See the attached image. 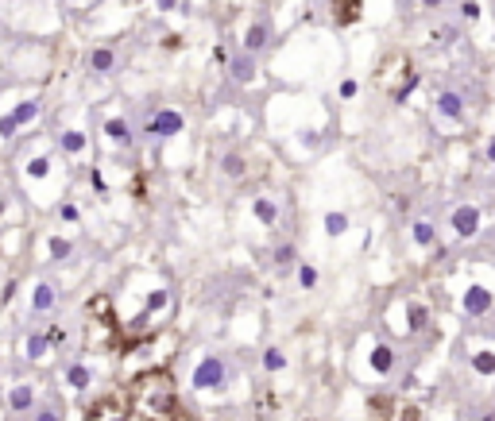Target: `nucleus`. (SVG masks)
Returning <instances> with one entry per match:
<instances>
[{
    "mask_svg": "<svg viewBox=\"0 0 495 421\" xmlns=\"http://www.w3.org/2000/svg\"><path fill=\"white\" fill-rule=\"evenodd\" d=\"M124 402L135 421H182V398L178 383L167 367H143L128 379Z\"/></svg>",
    "mask_w": 495,
    "mask_h": 421,
    "instance_id": "nucleus-1",
    "label": "nucleus"
},
{
    "mask_svg": "<svg viewBox=\"0 0 495 421\" xmlns=\"http://www.w3.org/2000/svg\"><path fill=\"white\" fill-rule=\"evenodd\" d=\"M120 337H124V325H120L117 309H112V297L109 294H93L85 302V352H117Z\"/></svg>",
    "mask_w": 495,
    "mask_h": 421,
    "instance_id": "nucleus-2",
    "label": "nucleus"
},
{
    "mask_svg": "<svg viewBox=\"0 0 495 421\" xmlns=\"http://www.w3.org/2000/svg\"><path fill=\"white\" fill-rule=\"evenodd\" d=\"M414 82H418V74H414L411 58H387L383 70H379V85H383L394 101H403L406 93L414 89Z\"/></svg>",
    "mask_w": 495,
    "mask_h": 421,
    "instance_id": "nucleus-3",
    "label": "nucleus"
},
{
    "mask_svg": "<svg viewBox=\"0 0 495 421\" xmlns=\"http://www.w3.org/2000/svg\"><path fill=\"white\" fill-rule=\"evenodd\" d=\"M371 421H422L418 410H414L411 402H403V398H371Z\"/></svg>",
    "mask_w": 495,
    "mask_h": 421,
    "instance_id": "nucleus-4",
    "label": "nucleus"
},
{
    "mask_svg": "<svg viewBox=\"0 0 495 421\" xmlns=\"http://www.w3.org/2000/svg\"><path fill=\"white\" fill-rule=\"evenodd\" d=\"M4 406H8L12 418H24V413H31L35 406H39V387L27 379H16L8 387V394H4Z\"/></svg>",
    "mask_w": 495,
    "mask_h": 421,
    "instance_id": "nucleus-5",
    "label": "nucleus"
},
{
    "mask_svg": "<svg viewBox=\"0 0 495 421\" xmlns=\"http://www.w3.org/2000/svg\"><path fill=\"white\" fill-rule=\"evenodd\" d=\"M54 340H51V332H27L24 337V348H20V355H24L31 367H47L54 360Z\"/></svg>",
    "mask_w": 495,
    "mask_h": 421,
    "instance_id": "nucleus-6",
    "label": "nucleus"
},
{
    "mask_svg": "<svg viewBox=\"0 0 495 421\" xmlns=\"http://www.w3.org/2000/svg\"><path fill=\"white\" fill-rule=\"evenodd\" d=\"M82 421H135V413L128 410L124 398H97L93 406H85Z\"/></svg>",
    "mask_w": 495,
    "mask_h": 421,
    "instance_id": "nucleus-7",
    "label": "nucleus"
},
{
    "mask_svg": "<svg viewBox=\"0 0 495 421\" xmlns=\"http://www.w3.org/2000/svg\"><path fill=\"white\" fill-rule=\"evenodd\" d=\"M54 170V155L51 151H35V155H27L24 163H20V178H24V186H43L47 178H51Z\"/></svg>",
    "mask_w": 495,
    "mask_h": 421,
    "instance_id": "nucleus-8",
    "label": "nucleus"
},
{
    "mask_svg": "<svg viewBox=\"0 0 495 421\" xmlns=\"http://www.w3.org/2000/svg\"><path fill=\"white\" fill-rule=\"evenodd\" d=\"M54 306H59V286H54V282H47V279L31 282V297H27V309H31L35 317H43V313H51Z\"/></svg>",
    "mask_w": 495,
    "mask_h": 421,
    "instance_id": "nucleus-9",
    "label": "nucleus"
},
{
    "mask_svg": "<svg viewBox=\"0 0 495 421\" xmlns=\"http://www.w3.org/2000/svg\"><path fill=\"white\" fill-rule=\"evenodd\" d=\"M74 256V239L70 236H43L39 239V259H47V263H62V259Z\"/></svg>",
    "mask_w": 495,
    "mask_h": 421,
    "instance_id": "nucleus-10",
    "label": "nucleus"
},
{
    "mask_svg": "<svg viewBox=\"0 0 495 421\" xmlns=\"http://www.w3.org/2000/svg\"><path fill=\"white\" fill-rule=\"evenodd\" d=\"M147 132H152V135H175V132H182V116H178L175 108H163V112L152 116Z\"/></svg>",
    "mask_w": 495,
    "mask_h": 421,
    "instance_id": "nucleus-11",
    "label": "nucleus"
},
{
    "mask_svg": "<svg viewBox=\"0 0 495 421\" xmlns=\"http://www.w3.org/2000/svg\"><path fill=\"white\" fill-rule=\"evenodd\" d=\"M62 383H66V390H74V394H85L93 383V371L89 364H70L66 371H62Z\"/></svg>",
    "mask_w": 495,
    "mask_h": 421,
    "instance_id": "nucleus-12",
    "label": "nucleus"
},
{
    "mask_svg": "<svg viewBox=\"0 0 495 421\" xmlns=\"http://www.w3.org/2000/svg\"><path fill=\"white\" fill-rule=\"evenodd\" d=\"M8 112H12V120H16L20 128H31L35 120H39L43 105H39V97H24V101H16V105L8 108Z\"/></svg>",
    "mask_w": 495,
    "mask_h": 421,
    "instance_id": "nucleus-13",
    "label": "nucleus"
},
{
    "mask_svg": "<svg viewBox=\"0 0 495 421\" xmlns=\"http://www.w3.org/2000/svg\"><path fill=\"white\" fill-rule=\"evenodd\" d=\"M333 4V20L337 24H356L360 20V12H364V0H329Z\"/></svg>",
    "mask_w": 495,
    "mask_h": 421,
    "instance_id": "nucleus-14",
    "label": "nucleus"
},
{
    "mask_svg": "<svg viewBox=\"0 0 495 421\" xmlns=\"http://www.w3.org/2000/svg\"><path fill=\"white\" fill-rule=\"evenodd\" d=\"M105 140L117 143V147H128L132 143V128H128V120H120V116H112V120H105Z\"/></svg>",
    "mask_w": 495,
    "mask_h": 421,
    "instance_id": "nucleus-15",
    "label": "nucleus"
},
{
    "mask_svg": "<svg viewBox=\"0 0 495 421\" xmlns=\"http://www.w3.org/2000/svg\"><path fill=\"white\" fill-rule=\"evenodd\" d=\"M59 143H62V155H85V151H89V135L77 132V128H66V132L59 135Z\"/></svg>",
    "mask_w": 495,
    "mask_h": 421,
    "instance_id": "nucleus-16",
    "label": "nucleus"
},
{
    "mask_svg": "<svg viewBox=\"0 0 495 421\" xmlns=\"http://www.w3.org/2000/svg\"><path fill=\"white\" fill-rule=\"evenodd\" d=\"M221 379H225V367H221L217 360H205V364L193 371V383H198V387H221Z\"/></svg>",
    "mask_w": 495,
    "mask_h": 421,
    "instance_id": "nucleus-17",
    "label": "nucleus"
},
{
    "mask_svg": "<svg viewBox=\"0 0 495 421\" xmlns=\"http://www.w3.org/2000/svg\"><path fill=\"white\" fill-rule=\"evenodd\" d=\"M476 221H480V213H476V209H457V213H453V228L457 232H461V236H472V232H476Z\"/></svg>",
    "mask_w": 495,
    "mask_h": 421,
    "instance_id": "nucleus-18",
    "label": "nucleus"
},
{
    "mask_svg": "<svg viewBox=\"0 0 495 421\" xmlns=\"http://www.w3.org/2000/svg\"><path fill=\"white\" fill-rule=\"evenodd\" d=\"M89 66H93V74H109V70L117 66V54H112L109 47H97L89 54Z\"/></svg>",
    "mask_w": 495,
    "mask_h": 421,
    "instance_id": "nucleus-19",
    "label": "nucleus"
},
{
    "mask_svg": "<svg viewBox=\"0 0 495 421\" xmlns=\"http://www.w3.org/2000/svg\"><path fill=\"white\" fill-rule=\"evenodd\" d=\"M27 421H66V418H62V410H59V406H51V402H39L31 413H27Z\"/></svg>",
    "mask_w": 495,
    "mask_h": 421,
    "instance_id": "nucleus-20",
    "label": "nucleus"
},
{
    "mask_svg": "<svg viewBox=\"0 0 495 421\" xmlns=\"http://www.w3.org/2000/svg\"><path fill=\"white\" fill-rule=\"evenodd\" d=\"M437 108H441V116H449V120H461V97L457 93H441V101H437Z\"/></svg>",
    "mask_w": 495,
    "mask_h": 421,
    "instance_id": "nucleus-21",
    "label": "nucleus"
},
{
    "mask_svg": "<svg viewBox=\"0 0 495 421\" xmlns=\"http://www.w3.org/2000/svg\"><path fill=\"white\" fill-rule=\"evenodd\" d=\"M24 132V128L12 120V112H0V143H8V140H16V135Z\"/></svg>",
    "mask_w": 495,
    "mask_h": 421,
    "instance_id": "nucleus-22",
    "label": "nucleus"
},
{
    "mask_svg": "<svg viewBox=\"0 0 495 421\" xmlns=\"http://www.w3.org/2000/svg\"><path fill=\"white\" fill-rule=\"evenodd\" d=\"M263 43H267V27H263V24H256L252 31H248V39H244V47H248V50H260Z\"/></svg>",
    "mask_w": 495,
    "mask_h": 421,
    "instance_id": "nucleus-23",
    "label": "nucleus"
},
{
    "mask_svg": "<svg viewBox=\"0 0 495 421\" xmlns=\"http://www.w3.org/2000/svg\"><path fill=\"white\" fill-rule=\"evenodd\" d=\"M232 74H236V82H252V62H248V58H236Z\"/></svg>",
    "mask_w": 495,
    "mask_h": 421,
    "instance_id": "nucleus-24",
    "label": "nucleus"
},
{
    "mask_svg": "<svg viewBox=\"0 0 495 421\" xmlns=\"http://www.w3.org/2000/svg\"><path fill=\"white\" fill-rule=\"evenodd\" d=\"M59 216H62V221H66V224H77V221H82V209H77L74 201H66V205L59 209Z\"/></svg>",
    "mask_w": 495,
    "mask_h": 421,
    "instance_id": "nucleus-25",
    "label": "nucleus"
},
{
    "mask_svg": "<svg viewBox=\"0 0 495 421\" xmlns=\"http://www.w3.org/2000/svg\"><path fill=\"white\" fill-rule=\"evenodd\" d=\"M325 224H329V232H333V236H337V232H344V216L341 213H329Z\"/></svg>",
    "mask_w": 495,
    "mask_h": 421,
    "instance_id": "nucleus-26",
    "label": "nucleus"
},
{
    "mask_svg": "<svg viewBox=\"0 0 495 421\" xmlns=\"http://www.w3.org/2000/svg\"><path fill=\"white\" fill-rule=\"evenodd\" d=\"M256 213H260L263 221H275V205H271V201H260V205H256Z\"/></svg>",
    "mask_w": 495,
    "mask_h": 421,
    "instance_id": "nucleus-27",
    "label": "nucleus"
},
{
    "mask_svg": "<svg viewBox=\"0 0 495 421\" xmlns=\"http://www.w3.org/2000/svg\"><path fill=\"white\" fill-rule=\"evenodd\" d=\"M225 170H228V174H240V158L228 155V158H225Z\"/></svg>",
    "mask_w": 495,
    "mask_h": 421,
    "instance_id": "nucleus-28",
    "label": "nucleus"
},
{
    "mask_svg": "<svg viewBox=\"0 0 495 421\" xmlns=\"http://www.w3.org/2000/svg\"><path fill=\"white\" fill-rule=\"evenodd\" d=\"M414 232H418L422 244H429V224H426V221H418V228H414Z\"/></svg>",
    "mask_w": 495,
    "mask_h": 421,
    "instance_id": "nucleus-29",
    "label": "nucleus"
},
{
    "mask_svg": "<svg viewBox=\"0 0 495 421\" xmlns=\"http://www.w3.org/2000/svg\"><path fill=\"white\" fill-rule=\"evenodd\" d=\"M468 302H472V309H480V306H484V302H487V297H484V290H476V294H472Z\"/></svg>",
    "mask_w": 495,
    "mask_h": 421,
    "instance_id": "nucleus-30",
    "label": "nucleus"
},
{
    "mask_svg": "<svg viewBox=\"0 0 495 421\" xmlns=\"http://www.w3.org/2000/svg\"><path fill=\"white\" fill-rule=\"evenodd\" d=\"M155 4H159L163 12H170V8H175V0H155Z\"/></svg>",
    "mask_w": 495,
    "mask_h": 421,
    "instance_id": "nucleus-31",
    "label": "nucleus"
},
{
    "mask_svg": "<svg viewBox=\"0 0 495 421\" xmlns=\"http://www.w3.org/2000/svg\"><path fill=\"white\" fill-rule=\"evenodd\" d=\"M8 418H12V413H8V406L0 402V421H8Z\"/></svg>",
    "mask_w": 495,
    "mask_h": 421,
    "instance_id": "nucleus-32",
    "label": "nucleus"
},
{
    "mask_svg": "<svg viewBox=\"0 0 495 421\" xmlns=\"http://www.w3.org/2000/svg\"><path fill=\"white\" fill-rule=\"evenodd\" d=\"M422 4H426V8H437V4H441V0H422Z\"/></svg>",
    "mask_w": 495,
    "mask_h": 421,
    "instance_id": "nucleus-33",
    "label": "nucleus"
},
{
    "mask_svg": "<svg viewBox=\"0 0 495 421\" xmlns=\"http://www.w3.org/2000/svg\"><path fill=\"white\" fill-rule=\"evenodd\" d=\"M492 163H495V143H492Z\"/></svg>",
    "mask_w": 495,
    "mask_h": 421,
    "instance_id": "nucleus-34",
    "label": "nucleus"
}]
</instances>
